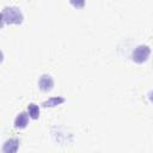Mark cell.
Instances as JSON below:
<instances>
[{
  "instance_id": "6da1fadb",
  "label": "cell",
  "mask_w": 153,
  "mask_h": 153,
  "mask_svg": "<svg viewBox=\"0 0 153 153\" xmlns=\"http://www.w3.org/2000/svg\"><path fill=\"white\" fill-rule=\"evenodd\" d=\"M24 19L23 12L17 6H6L1 12V22L5 24H22Z\"/></svg>"
},
{
  "instance_id": "7a4b0ae2",
  "label": "cell",
  "mask_w": 153,
  "mask_h": 153,
  "mask_svg": "<svg viewBox=\"0 0 153 153\" xmlns=\"http://www.w3.org/2000/svg\"><path fill=\"white\" fill-rule=\"evenodd\" d=\"M151 54V48L147 44H139L131 53V60L136 63H142L147 61Z\"/></svg>"
},
{
  "instance_id": "3957f363",
  "label": "cell",
  "mask_w": 153,
  "mask_h": 153,
  "mask_svg": "<svg viewBox=\"0 0 153 153\" xmlns=\"http://www.w3.org/2000/svg\"><path fill=\"white\" fill-rule=\"evenodd\" d=\"M38 87L43 92L51 91L54 88V79L50 74H43L38 79Z\"/></svg>"
},
{
  "instance_id": "277c9868",
  "label": "cell",
  "mask_w": 153,
  "mask_h": 153,
  "mask_svg": "<svg viewBox=\"0 0 153 153\" xmlns=\"http://www.w3.org/2000/svg\"><path fill=\"white\" fill-rule=\"evenodd\" d=\"M18 148H19V139L10 137L4 142L1 153H17Z\"/></svg>"
},
{
  "instance_id": "5b68a950",
  "label": "cell",
  "mask_w": 153,
  "mask_h": 153,
  "mask_svg": "<svg viewBox=\"0 0 153 153\" xmlns=\"http://www.w3.org/2000/svg\"><path fill=\"white\" fill-rule=\"evenodd\" d=\"M29 114L25 111L19 112L14 118V128L17 129H24L29 124Z\"/></svg>"
},
{
  "instance_id": "8992f818",
  "label": "cell",
  "mask_w": 153,
  "mask_h": 153,
  "mask_svg": "<svg viewBox=\"0 0 153 153\" xmlns=\"http://www.w3.org/2000/svg\"><path fill=\"white\" fill-rule=\"evenodd\" d=\"M65 100H66V99H65L63 97H61V96L50 97V98H48L47 100H44V102L42 103V105L45 106V108H53V106H57V105L65 103Z\"/></svg>"
},
{
  "instance_id": "52a82bcc",
  "label": "cell",
  "mask_w": 153,
  "mask_h": 153,
  "mask_svg": "<svg viewBox=\"0 0 153 153\" xmlns=\"http://www.w3.org/2000/svg\"><path fill=\"white\" fill-rule=\"evenodd\" d=\"M27 114L33 120H37L39 117V106L35 103H30L27 105Z\"/></svg>"
},
{
  "instance_id": "ba28073f",
  "label": "cell",
  "mask_w": 153,
  "mask_h": 153,
  "mask_svg": "<svg viewBox=\"0 0 153 153\" xmlns=\"http://www.w3.org/2000/svg\"><path fill=\"white\" fill-rule=\"evenodd\" d=\"M71 4H72V5H74V6H84V4H85V2H84V1H79V2H78V1H76V2L71 1Z\"/></svg>"
},
{
  "instance_id": "9c48e42d",
  "label": "cell",
  "mask_w": 153,
  "mask_h": 153,
  "mask_svg": "<svg viewBox=\"0 0 153 153\" xmlns=\"http://www.w3.org/2000/svg\"><path fill=\"white\" fill-rule=\"evenodd\" d=\"M148 99H149V100L153 103V91H151V92L148 93Z\"/></svg>"
}]
</instances>
